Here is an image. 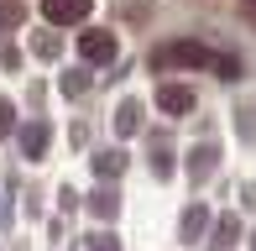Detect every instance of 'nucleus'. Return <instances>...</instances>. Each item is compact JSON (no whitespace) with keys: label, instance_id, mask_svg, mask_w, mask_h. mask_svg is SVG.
<instances>
[{"label":"nucleus","instance_id":"nucleus-7","mask_svg":"<svg viewBox=\"0 0 256 251\" xmlns=\"http://www.w3.org/2000/svg\"><path fill=\"white\" fill-rule=\"evenodd\" d=\"M63 89H68V94H84L89 84H84V74H68V78H63Z\"/></svg>","mask_w":256,"mask_h":251},{"label":"nucleus","instance_id":"nucleus-4","mask_svg":"<svg viewBox=\"0 0 256 251\" xmlns=\"http://www.w3.org/2000/svg\"><path fill=\"white\" fill-rule=\"evenodd\" d=\"M157 110L162 116H188L194 110V89L188 84H162L157 89Z\"/></svg>","mask_w":256,"mask_h":251},{"label":"nucleus","instance_id":"nucleus-6","mask_svg":"<svg viewBox=\"0 0 256 251\" xmlns=\"http://www.w3.org/2000/svg\"><path fill=\"white\" fill-rule=\"evenodd\" d=\"M10 126H16V105H10V100H0V131H10Z\"/></svg>","mask_w":256,"mask_h":251},{"label":"nucleus","instance_id":"nucleus-5","mask_svg":"<svg viewBox=\"0 0 256 251\" xmlns=\"http://www.w3.org/2000/svg\"><path fill=\"white\" fill-rule=\"evenodd\" d=\"M21 152H26V157H42V152H48V126H42V120L21 126Z\"/></svg>","mask_w":256,"mask_h":251},{"label":"nucleus","instance_id":"nucleus-9","mask_svg":"<svg viewBox=\"0 0 256 251\" xmlns=\"http://www.w3.org/2000/svg\"><path fill=\"white\" fill-rule=\"evenodd\" d=\"M246 6H256V0H246Z\"/></svg>","mask_w":256,"mask_h":251},{"label":"nucleus","instance_id":"nucleus-1","mask_svg":"<svg viewBox=\"0 0 256 251\" xmlns=\"http://www.w3.org/2000/svg\"><path fill=\"white\" fill-rule=\"evenodd\" d=\"M209 63H214V52H209L204 42H194V37L168 42V48L152 58V68H209Z\"/></svg>","mask_w":256,"mask_h":251},{"label":"nucleus","instance_id":"nucleus-3","mask_svg":"<svg viewBox=\"0 0 256 251\" xmlns=\"http://www.w3.org/2000/svg\"><path fill=\"white\" fill-rule=\"evenodd\" d=\"M74 48H78V58H84V63H110V58H115V37H110V32H100V26L84 32Z\"/></svg>","mask_w":256,"mask_h":251},{"label":"nucleus","instance_id":"nucleus-2","mask_svg":"<svg viewBox=\"0 0 256 251\" xmlns=\"http://www.w3.org/2000/svg\"><path fill=\"white\" fill-rule=\"evenodd\" d=\"M89 6H94V0H42V16H48L52 26H78V21L89 16Z\"/></svg>","mask_w":256,"mask_h":251},{"label":"nucleus","instance_id":"nucleus-8","mask_svg":"<svg viewBox=\"0 0 256 251\" xmlns=\"http://www.w3.org/2000/svg\"><path fill=\"white\" fill-rule=\"evenodd\" d=\"M16 21H21V6H6V10H0V26H16Z\"/></svg>","mask_w":256,"mask_h":251}]
</instances>
